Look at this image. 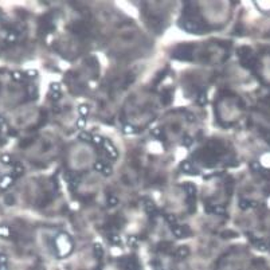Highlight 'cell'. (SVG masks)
Segmentation results:
<instances>
[{
  "label": "cell",
  "mask_w": 270,
  "mask_h": 270,
  "mask_svg": "<svg viewBox=\"0 0 270 270\" xmlns=\"http://www.w3.org/2000/svg\"><path fill=\"white\" fill-rule=\"evenodd\" d=\"M183 27L188 32H204V30H206V26L203 23H200L198 20H192V19L186 20V23H183Z\"/></svg>",
  "instance_id": "6da1fadb"
},
{
  "label": "cell",
  "mask_w": 270,
  "mask_h": 270,
  "mask_svg": "<svg viewBox=\"0 0 270 270\" xmlns=\"http://www.w3.org/2000/svg\"><path fill=\"white\" fill-rule=\"evenodd\" d=\"M172 232L178 238H184V237L190 235L191 230L187 226H183V224H175V226H172Z\"/></svg>",
  "instance_id": "7a4b0ae2"
},
{
  "label": "cell",
  "mask_w": 270,
  "mask_h": 270,
  "mask_svg": "<svg viewBox=\"0 0 270 270\" xmlns=\"http://www.w3.org/2000/svg\"><path fill=\"white\" fill-rule=\"evenodd\" d=\"M175 58H179V59H191V50L190 46H179L178 51L173 54Z\"/></svg>",
  "instance_id": "3957f363"
},
{
  "label": "cell",
  "mask_w": 270,
  "mask_h": 270,
  "mask_svg": "<svg viewBox=\"0 0 270 270\" xmlns=\"http://www.w3.org/2000/svg\"><path fill=\"white\" fill-rule=\"evenodd\" d=\"M13 184V176L12 175H6V176H3L0 179V190L4 191L7 190V188H10L11 186Z\"/></svg>",
  "instance_id": "277c9868"
},
{
  "label": "cell",
  "mask_w": 270,
  "mask_h": 270,
  "mask_svg": "<svg viewBox=\"0 0 270 270\" xmlns=\"http://www.w3.org/2000/svg\"><path fill=\"white\" fill-rule=\"evenodd\" d=\"M103 147H105V151H106V153L109 155V157H112V159H114V160L118 157V152H117V149L109 141H103Z\"/></svg>",
  "instance_id": "5b68a950"
},
{
  "label": "cell",
  "mask_w": 270,
  "mask_h": 270,
  "mask_svg": "<svg viewBox=\"0 0 270 270\" xmlns=\"http://www.w3.org/2000/svg\"><path fill=\"white\" fill-rule=\"evenodd\" d=\"M24 173V168H23V165H22L20 163H16L15 164V167H13V171H12V176H22V175Z\"/></svg>",
  "instance_id": "8992f818"
},
{
  "label": "cell",
  "mask_w": 270,
  "mask_h": 270,
  "mask_svg": "<svg viewBox=\"0 0 270 270\" xmlns=\"http://www.w3.org/2000/svg\"><path fill=\"white\" fill-rule=\"evenodd\" d=\"M184 188H186L188 196L192 198V199H195V195H196V188H195V186H193V184L187 183V184H184Z\"/></svg>",
  "instance_id": "52a82bcc"
},
{
  "label": "cell",
  "mask_w": 270,
  "mask_h": 270,
  "mask_svg": "<svg viewBox=\"0 0 270 270\" xmlns=\"http://www.w3.org/2000/svg\"><path fill=\"white\" fill-rule=\"evenodd\" d=\"M11 235H12V231H11L10 227H7V226H0V237H3V238H11Z\"/></svg>",
  "instance_id": "ba28073f"
},
{
  "label": "cell",
  "mask_w": 270,
  "mask_h": 270,
  "mask_svg": "<svg viewBox=\"0 0 270 270\" xmlns=\"http://www.w3.org/2000/svg\"><path fill=\"white\" fill-rule=\"evenodd\" d=\"M188 253H190V250H188V247H186V246H180L176 250V255L180 258H186L188 255Z\"/></svg>",
  "instance_id": "9c48e42d"
},
{
  "label": "cell",
  "mask_w": 270,
  "mask_h": 270,
  "mask_svg": "<svg viewBox=\"0 0 270 270\" xmlns=\"http://www.w3.org/2000/svg\"><path fill=\"white\" fill-rule=\"evenodd\" d=\"M144 207H145L147 214H151V215H152V214H153L155 211H156V206H155L153 202H149V200L145 202V206H144Z\"/></svg>",
  "instance_id": "30bf717a"
},
{
  "label": "cell",
  "mask_w": 270,
  "mask_h": 270,
  "mask_svg": "<svg viewBox=\"0 0 270 270\" xmlns=\"http://www.w3.org/2000/svg\"><path fill=\"white\" fill-rule=\"evenodd\" d=\"M18 39V35L15 31H10V32H7V37H6V40L8 43H15Z\"/></svg>",
  "instance_id": "8fae6325"
},
{
  "label": "cell",
  "mask_w": 270,
  "mask_h": 270,
  "mask_svg": "<svg viewBox=\"0 0 270 270\" xmlns=\"http://www.w3.org/2000/svg\"><path fill=\"white\" fill-rule=\"evenodd\" d=\"M211 211H212L214 214H217V215H223V214H226V208H224L223 206H214L212 208H211Z\"/></svg>",
  "instance_id": "7c38bea8"
},
{
  "label": "cell",
  "mask_w": 270,
  "mask_h": 270,
  "mask_svg": "<svg viewBox=\"0 0 270 270\" xmlns=\"http://www.w3.org/2000/svg\"><path fill=\"white\" fill-rule=\"evenodd\" d=\"M0 161H2L3 164H7V165H10V164L13 163L12 157L10 155H2V157H0Z\"/></svg>",
  "instance_id": "4fadbf2b"
},
{
  "label": "cell",
  "mask_w": 270,
  "mask_h": 270,
  "mask_svg": "<svg viewBox=\"0 0 270 270\" xmlns=\"http://www.w3.org/2000/svg\"><path fill=\"white\" fill-rule=\"evenodd\" d=\"M93 250H94V253H96L97 257H101V255L103 254V249H102V246L100 243H94Z\"/></svg>",
  "instance_id": "5bb4252c"
},
{
  "label": "cell",
  "mask_w": 270,
  "mask_h": 270,
  "mask_svg": "<svg viewBox=\"0 0 270 270\" xmlns=\"http://www.w3.org/2000/svg\"><path fill=\"white\" fill-rule=\"evenodd\" d=\"M78 112H79L81 117H85V118H86V116H88V113H89V108H88L86 105H81V106L78 108Z\"/></svg>",
  "instance_id": "9a60e30c"
},
{
  "label": "cell",
  "mask_w": 270,
  "mask_h": 270,
  "mask_svg": "<svg viewBox=\"0 0 270 270\" xmlns=\"http://www.w3.org/2000/svg\"><path fill=\"white\" fill-rule=\"evenodd\" d=\"M182 169L184 171V172H192L193 171V168H192V165L190 164V161H184V163L182 164Z\"/></svg>",
  "instance_id": "2e32d148"
},
{
  "label": "cell",
  "mask_w": 270,
  "mask_h": 270,
  "mask_svg": "<svg viewBox=\"0 0 270 270\" xmlns=\"http://www.w3.org/2000/svg\"><path fill=\"white\" fill-rule=\"evenodd\" d=\"M48 98L52 100V101H58V100H61V93L59 92H50Z\"/></svg>",
  "instance_id": "e0dca14e"
},
{
  "label": "cell",
  "mask_w": 270,
  "mask_h": 270,
  "mask_svg": "<svg viewBox=\"0 0 270 270\" xmlns=\"http://www.w3.org/2000/svg\"><path fill=\"white\" fill-rule=\"evenodd\" d=\"M105 165H106V164H103V161H96L93 167H94V169H96V171H98V172H102Z\"/></svg>",
  "instance_id": "ac0fdd59"
},
{
  "label": "cell",
  "mask_w": 270,
  "mask_h": 270,
  "mask_svg": "<svg viewBox=\"0 0 270 270\" xmlns=\"http://www.w3.org/2000/svg\"><path fill=\"white\" fill-rule=\"evenodd\" d=\"M165 220H167L169 224L175 226V223H176V217H175V215H172V214H167V215H165Z\"/></svg>",
  "instance_id": "d6986e66"
},
{
  "label": "cell",
  "mask_w": 270,
  "mask_h": 270,
  "mask_svg": "<svg viewBox=\"0 0 270 270\" xmlns=\"http://www.w3.org/2000/svg\"><path fill=\"white\" fill-rule=\"evenodd\" d=\"M161 102H163L164 105H167V103H169V102H171V93L165 92V93L163 94V97H161Z\"/></svg>",
  "instance_id": "ffe728a7"
},
{
  "label": "cell",
  "mask_w": 270,
  "mask_h": 270,
  "mask_svg": "<svg viewBox=\"0 0 270 270\" xmlns=\"http://www.w3.org/2000/svg\"><path fill=\"white\" fill-rule=\"evenodd\" d=\"M79 138H81V140H83V141H92L93 140V137L90 136L89 133H86V132H81Z\"/></svg>",
  "instance_id": "44dd1931"
},
{
  "label": "cell",
  "mask_w": 270,
  "mask_h": 270,
  "mask_svg": "<svg viewBox=\"0 0 270 270\" xmlns=\"http://www.w3.org/2000/svg\"><path fill=\"white\" fill-rule=\"evenodd\" d=\"M27 90H28V94L31 96V98H37V89H35L34 86H31V85H28V88H27Z\"/></svg>",
  "instance_id": "7402d4cb"
},
{
  "label": "cell",
  "mask_w": 270,
  "mask_h": 270,
  "mask_svg": "<svg viewBox=\"0 0 270 270\" xmlns=\"http://www.w3.org/2000/svg\"><path fill=\"white\" fill-rule=\"evenodd\" d=\"M85 125H86V118H85V117H79V120L77 121V128L82 129V128H85Z\"/></svg>",
  "instance_id": "603a6c76"
},
{
  "label": "cell",
  "mask_w": 270,
  "mask_h": 270,
  "mask_svg": "<svg viewBox=\"0 0 270 270\" xmlns=\"http://www.w3.org/2000/svg\"><path fill=\"white\" fill-rule=\"evenodd\" d=\"M108 203H109L110 207L117 206V204H118V199H117L116 196H109V199H108Z\"/></svg>",
  "instance_id": "cb8c5ba5"
},
{
  "label": "cell",
  "mask_w": 270,
  "mask_h": 270,
  "mask_svg": "<svg viewBox=\"0 0 270 270\" xmlns=\"http://www.w3.org/2000/svg\"><path fill=\"white\" fill-rule=\"evenodd\" d=\"M12 78L15 81H23V74L20 71H13L12 73Z\"/></svg>",
  "instance_id": "d4e9b609"
},
{
  "label": "cell",
  "mask_w": 270,
  "mask_h": 270,
  "mask_svg": "<svg viewBox=\"0 0 270 270\" xmlns=\"http://www.w3.org/2000/svg\"><path fill=\"white\" fill-rule=\"evenodd\" d=\"M169 246L171 245L168 243V242H161V243L157 245V249L159 250H167V249H169Z\"/></svg>",
  "instance_id": "484cf974"
},
{
  "label": "cell",
  "mask_w": 270,
  "mask_h": 270,
  "mask_svg": "<svg viewBox=\"0 0 270 270\" xmlns=\"http://www.w3.org/2000/svg\"><path fill=\"white\" fill-rule=\"evenodd\" d=\"M4 200H6V203H7L8 206H12L13 203H15V198H13L12 195H7V196H6V199H4Z\"/></svg>",
  "instance_id": "4316f807"
},
{
  "label": "cell",
  "mask_w": 270,
  "mask_h": 270,
  "mask_svg": "<svg viewBox=\"0 0 270 270\" xmlns=\"http://www.w3.org/2000/svg\"><path fill=\"white\" fill-rule=\"evenodd\" d=\"M109 239H110L112 243H116V245H118L120 242H121V239H120V237H118V235H110V237H109Z\"/></svg>",
  "instance_id": "83f0119b"
},
{
  "label": "cell",
  "mask_w": 270,
  "mask_h": 270,
  "mask_svg": "<svg viewBox=\"0 0 270 270\" xmlns=\"http://www.w3.org/2000/svg\"><path fill=\"white\" fill-rule=\"evenodd\" d=\"M37 74H38L37 70H27V73H26V75L27 77H30V78H35L37 77Z\"/></svg>",
  "instance_id": "f1b7e54d"
},
{
  "label": "cell",
  "mask_w": 270,
  "mask_h": 270,
  "mask_svg": "<svg viewBox=\"0 0 270 270\" xmlns=\"http://www.w3.org/2000/svg\"><path fill=\"white\" fill-rule=\"evenodd\" d=\"M94 144H97V145H100V144H103V140H102V137H100V136H93V140H92Z\"/></svg>",
  "instance_id": "f546056e"
},
{
  "label": "cell",
  "mask_w": 270,
  "mask_h": 270,
  "mask_svg": "<svg viewBox=\"0 0 270 270\" xmlns=\"http://www.w3.org/2000/svg\"><path fill=\"white\" fill-rule=\"evenodd\" d=\"M102 173L105 175V176H109V175H112V168L109 167V165H105V167H103Z\"/></svg>",
  "instance_id": "4dcf8cb0"
},
{
  "label": "cell",
  "mask_w": 270,
  "mask_h": 270,
  "mask_svg": "<svg viewBox=\"0 0 270 270\" xmlns=\"http://www.w3.org/2000/svg\"><path fill=\"white\" fill-rule=\"evenodd\" d=\"M50 88H51V92H59V90H61L59 83H57V82H52Z\"/></svg>",
  "instance_id": "1f68e13d"
},
{
  "label": "cell",
  "mask_w": 270,
  "mask_h": 270,
  "mask_svg": "<svg viewBox=\"0 0 270 270\" xmlns=\"http://www.w3.org/2000/svg\"><path fill=\"white\" fill-rule=\"evenodd\" d=\"M124 132L129 134V133H133V132H134V129H133L132 125H125V127H124Z\"/></svg>",
  "instance_id": "d6a6232c"
},
{
  "label": "cell",
  "mask_w": 270,
  "mask_h": 270,
  "mask_svg": "<svg viewBox=\"0 0 270 270\" xmlns=\"http://www.w3.org/2000/svg\"><path fill=\"white\" fill-rule=\"evenodd\" d=\"M7 255L6 254H0V265H7Z\"/></svg>",
  "instance_id": "836d02e7"
},
{
  "label": "cell",
  "mask_w": 270,
  "mask_h": 270,
  "mask_svg": "<svg viewBox=\"0 0 270 270\" xmlns=\"http://www.w3.org/2000/svg\"><path fill=\"white\" fill-rule=\"evenodd\" d=\"M222 237H224V238L235 237V232H232V231H224V232H222Z\"/></svg>",
  "instance_id": "e575fe53"
},
{
  "label": "cell",
  "mask_w": 270,
  "mask_h": 270,
  "mask_svg": "<svg viewBox=\"0 0 270 270\" xmlns=\"http://www.w3.org/2000/svg\"><path fill=\"white\" fill-rule=\"evenodd\" d=\"M152 134H153V136H161V130L160 129H153L152 130Z\"/></svg>",
  "instance_id": "d590c367"
},
{
  "label": "cell",
  "mask_w": 270,
  "mask_h": 270,
  "mask_svg": "<svg viewBox=\"0 0 270 270\" xmlns=\"http://www.w3.org/2000/svg\"><path fill=\"white\" fill-rule=\"evenodd\" d=\"M192 142V140H191V137H186V140H184V144L186 145H190V144Z\"/></svg>",
  "instance_id": "8d00e7d4"
},
{
  "label": "cell",
  "mask_w": 270,
  "mask_h": 270,
  "mask_svg": "<svg viewBox=\"0 0 270 270\" xmlns=\"http://www.w3.org/2000/svg\"><path fill=\"white\" fill-rule=\"evenodd\" d=\"M0 270H7V265H0Z\"/></svg>",
  "instance_id": "74e56055"
},
{
  "label": "cell",
  "mask_w": 270,
  "mask_h": 270,
  "mask_svg": "<svg viewBox=\"0 0 270 270\" xmlns=\"http://www.w3.org/2000/svg\"><path fill=\"white\" fill-rule=\"evenodd\" d=\"M0 124H4V118H3L2 116H0Z\"/></svg>",
  "instance_id": "f35d334b"
}]
</instances>
